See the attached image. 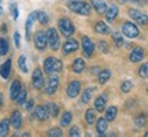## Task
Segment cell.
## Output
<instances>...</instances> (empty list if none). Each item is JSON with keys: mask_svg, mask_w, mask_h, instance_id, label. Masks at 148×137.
<instances>
[{"mask_svg": "<svg viewBox=\"0 0 148 137\" xmlns=\"http://www.w3.org/2000/svg\"><path fill=\"white\" fill-rule=\"evenodd\" d=\"M138 75L141 77V78H147L148 77V62L147 63H143L138 68Z\"/></svg>", "mask_w": 148, "mask_h": 137, "instance_id": "38", "label": "cell"}, {"mask_svg": "<svg viewBox=\"0 0 148 137\" xmlns=\"http://www.w3.org/2000/svg\"><path fill=\"white\" fill-rule=\"evenodd\" d=\"M84 68H85V60L84 59L77 58L73 62V71L74 73H77V74L82 73V71H84Z\"/></svg>", "mask_w": 148, "mask_h": 137, "instance_id": "22", "label": "cell"}, {"mask_svg": "<svg viewBox=\"0 0 148 137\" xmlns=\"http://www.w3.org/2000/svg\"><path fill=\"white\" fill-rule=\"evenodd\" d=\"M58 85H59V78L56 75L49 77L47 82V86H45V93L47 95H53L56 92V89H58Z\"/></svg>", "mask_w": 148, "mask_h": 137, "instance_id": "10", "label": "cell"}, {"mask_svg": "<svg viewBox=\"0 0 148 137\" xmlns=\"http://www.w3.org/2000/svg\"><path fill=\"white\" fill-rule=\"evenodd\" d=\"M119 3H126V1H129V0H118Z\"/></svg>", "mask_w": 148, "mask_h": 137, "instance_id": "49", "label": "cell"}, {"mask_svg": "<svg viewBox=\"0 0 148 137\" xmlns=\"http://www.w3.org/2000/svg\"><path fill=\"white\" fill-rule=\"evenodd\" d=\"M10 73H11V59H7L4 63L0 66V75L4 79H7L10 77Z\"/></svg>", "mask_w": 148, "mask_h": 137, "instance_id": "17", "label": "cell"}, {"mask_svg": "<svg viewBox=\"0 0 148 137\" xmlns=\"http://www.w3.org/2000/svg\"><path fill=\"white\" fill-rule=\"evenodd\" d=\"M144 136H145V137H148V132H147V133H145V134H144Z\"/></svg>", "mask_w": 148, "mask_h": 137, "instance_id": "50", "label": "cell"}, {"mask_svg": "<svg viewBox=\"0 0 148 137\" xmlns=\"http://www.w3.org/2000/svg\"><path fill=\"white\" fill-rule=\"evenodd\" d=\"M58 26H59V32L62 33V36L67 37V38H69V37L74 33V30H75L73 22L70 21L69 18H62V19L59 21Z\"/></svg>", "mask_w": 148, "mask_h": 137, "instance_id": "3", "label": "cell"}, {"mask_svg": "<svg viewBox=\"0 0 148 137\" xmlns=\"http://www.w3.org/2000/svg\"><path fill=\"white\" fill-rule=\"evenodd\" d=\"M92 5H93V8L97 14H104L107 7H108L104 0H92Z\"/></svg>", "mask_w": 148, "mask_h": 137, "instance_id": "16", "label": "cell"}, {"mask_svg": "<svg viewBox=\"0 0 148 137\" xmlns=\"http://www.w3.org/2000/svg\"><path fill=\"white\" fill-rule=\"evenodd\" d=\"M34 115L38 121H45L49 118V112H48V108L47 105H38L36 107V110H34Z\"/></svg>", "mask_w": 148, "mask_h": 137, "instance_id": "13", "label": "cell"}, {"mask_svg": "<svg viewBox=\"0 0 148 137\" xmlns=\"http://www.w3.org/2000/svg\"><path fill=\"white\" fill-rule=\"evenodd\" d=\"M62 134H63V133H62V130H60V129H58V127L48 130V136H49V137H60Z\"/></svg>", "mask_w": 148, "mask_h": 137, "instance_id": "41", "label": "cell"}, {"mask_svg": "<svg viewBox=\"0 0 148 137\" xmlns=\"http://www.w3.org/2000/svg\"><path fill=\"white\" fill-rule=\"evenodd\" d=\"M69 134L71 137H78V136H81L79 134V129L77 126H73L71 129H70V132H69Z\"/></svg>", "mask_w": 148, "mask_h": 137, "instance_id": "42", "label": "cell"}, {"mask_svg": "<svg viewBox=\"0 0 148 137\" xmlns=\"http://www.w3.org/2000/svg\"><path fill=\"white\" fill-rule=\"evenodd\" d=\"M147 92H148V88H147Z\"/></svg>", "mask_w": 148, "mask_h": 137, "instance_id": "52", "label": "cell"}, {"mask_svg": "<svg viewBox=\"0 0 148 137\" xmlns=\"http://www.w3.org/2000/svg\"><path fill=\"white\" fill-rule=\"evenodd\" d=\"M8 52V42L5 38L0 37V55H5Z\"/></svg>", "mask_w": 148, "mask_h": 137, "instance_id": "36", "label": "cell"}, {"mask_svg": "<svg viewBox=\"0 0 148 137\" xmlns=\"http://www.w3.org/2000/svg\"><path fill=\"white\" fill-rule=\"evenodd\" d=\"M37 19V11H33V12H30L29 14V16H27L26 19V38L29 40L30 38V29H32L33 26V22Z\"/></svg>", "mask_w": 148, "mask_h": 137, "instance_id": "18", "label": "cell"}, {"mask_svg": "<svg viewBox=\"0 0 148 137\" xmlns=\"http://www.w3.org/2000/svg\"><path fill=\"white\" fill-rule=\"evenodd\" d=\"M63 68V63L62 60L53 58V56H49L44 60V71L47 74H52V73H59L60 70Z\"/></svg>", "mask_w": 148, "mask_h": 137, "instance_id": "2", "label": "cell"}, {"mask_svg": "<svg viewBox=\"0 0 148 137\" xmlns=\"http://www.w3.org/2000/svg\"><path fill=\"white\" fill-rule=\"evenodd\" d=\"M69 8L73 12L78 14V15H89L90 14V5L86 1H81V0H71L69 1Z\"/></svg>", "mask_w": 148, "mask_h": 137, "instance_id": "1", "label": "cell"}, {"mask_svg": "<svg viewBox=\"0 0 148 137\" xmlns=\"http://www.w3.org/2000/svg\"><path fill=\"white\" fill-rule=\"evenodd\" d=\"M93 88H88V89L84 90V93H82V96H81V101L84 103V104H86V103H89L90 99H92V95H93Z\"/></svg>", "mask_w": 148, "mask_h": 137, "instance_id": "29", "label": "cell"}, {"mask_svg": "<svg viewBox=\"0 0 148 137\" xmlns=\"http://www.w3.org/2000/svg\"><path fill=\"white\" fill-rule=\"evenodd\" d=\"M0 14H1V7H0Z\"/></svg>", "mask_w": 148, "mask_h": 137, "instance_id": "51", "label": "cell"}, {"mask_svg": "<svg viewBox=\"0 0 148 137\" xmlns=\"http://www.w3.org/2000/svg\"><path fill=\"white\" fill-rule=\"evenodd\" d=\"M118 12H119L118 7H116L115 4H111V5H108V7H107L104 15H106V18L108 19V21H114V19L116 18V15H118Z\"/></svg>", "mask_w": 148, "mask_h": 137, "instance_id": "19", "label": "cell"}, {"mask_svg": "<svg viewBox=\"0 0 148 137\" xmlns=\"http://www.w3.org/2000/svg\"><path fill=\"white\" fill-rule=\"evenodd\" d=\"M11 125L14 126V129H19L22 126V115L19 111H14L12 112V115H11Z\"/></svg>", "mask_w": 148, "mask_h": 137, "instance_id": "20", "label": "cell"}, {"mask_svg": "<svg viewBox=\"0 0 148 137\" xmlns=\"http://www.w3.org/2000/svg\"><path fill=\"white\" fill-rule=\"evenodd\" d=\"M33 105H34V100H33V99H30V100L27 101L26 103V110L27 111H30L33 108Z\"/></svg>", "mask_w": 148, "mask_h": 137, "instance_id": "45", "label": "cell"}, {"mask_svg": "<svg viewBox=\"0 0 148 137\" xmlns=\"http://www.w3.org/2000/svg\"><path fill=\"white\" fill-rule=\"evenodd\" d=\"M95 32L100 33V34H108L110 33V26L106 25V22H97L95 25Z\"/></svg>", "mask_w": 148, "mask_h": 137, "instance_id": "23", "label": "cell"}, {"mask_svg": "<svg viewBox=\"0 0 148 137\" xmlns=\"http://www.w3.org/2000/svg\"><path fill=\"white\" fill-rule=\"evenodd\" d=\"M129 15L134 22H137L138 25H147L148 23V15L143 14L141 11L136 10V8H130L129 10Z\"/></svg>", "mask_w": 148, "mask_h": 137, "instance_id": "6", "label": "cell"}, {"mask_svg": "<svg viewBox=\"0 0 148 137\" xmlns=\"http://www.w3.org/2000/svg\"><path fill=\"white\" fill-rule=\"evenodd\" d=\"M18 66L21 68L22 73H27V66H26V56L25 55H21L19 59H18Z\"/></svg>", "mask_w": 148, "mask_h": 137, "instance_id": "35", "label": "cell"}, {"mask_svg": "<svg viewBox=\"0 0 148 137\" xmlns=\"http://www.w3.org/2000/svg\"><path fill=\"white\" fill-rule=\"evenodd\" d=\"M82 51H84L85 58H90L93 51H95V44L92 42V40L88 36L82 37Z\"/></svg>", "mask_w": 148, "mask_h": 137, "instance_id": "8", "label": "cell"}, {"mask_svg": "<svg viewBox=\"0 0 148 137\" xmlns=\"http://www.w3.org/2000/svg\"><path fill=\"white\" fill-rule=\"evenodd\" d=\"M145 123H147V118H145L144 114H140V115H137L134 118V125H136V127H143Z\"/></svg>", "mask_w": 148, "mask_h": 137, "instance_id": "33", "label": "cell"}, {"mask_svg": "<svg viewBox=\"0 0 148 137\" xmlns=\"http://www.w3.org/2000/svg\"><path fill=\"white\" fill-rule=\"evenodd\" d=\"M47 38H48V44H49L51 49L56 51V49L60 47V40H59V34H58V32H56V29L49 27L47 30Z\"/></svg>", "mask_w": 148, "mask_h": 137, "instance_id": "4", "label": "cell"}, {"mask_svg": "<svg viewBox=\"0 0 148 137\" xmlns=\"http://www.w3.org/2000/svg\"><path fill=\"white\" fill-rule=\"evenodd\" d=\"M0 3H1V0H0Z\"/></svg>", "mask_w": 148, "mask_h": 137, "instance_id": "53", "label": "cell"}, {"mask_svg": "<svg viewBox=\"0 0 148 137\" xmlns=\"http://www.w3.org/2000/svg\"><path fill=\"white\" fill-rule=\"evenodd\" d=\"M143 58H144V49L141 47H136L129 55V59H130L132 63H137L140 60H143Z\"/></svg>", "mask_w": 148, "mask_h": 137, "instance_id": "12", "label": "cell"}, {"mask_svg": "<svg viewBox=\"0 0 148 137\" xmlns=\"http://www.w3.org/2000/svg\"><path fill=\"white\" fill-rule=\"evenodd\" d=\"M96 130L99 133V136H106L104 133L107 130V121L106 118H100V119H97L96 122Z\"/></svg>", "mask_w": 148, "mask_h": 137, "instance_id": "21", "label": "cell"}, {"mask_svg": "<svg viewBox=\"0 0 148 137\" xmlns=\"http://www.w3.org/2000/svg\"><path fill=\"white\" fill-rule=\"evenodd\" d=\"M32 79H33V86L36 89H41L42 86H44V77H42V71L40 68H36L33 71Z\"/></svg>", "mask_w": 148, "mask_h": 137, "instance_id": "11", "label": "cell"}, {"mask_svg": "<svg viewBox=\"0 0 148 137\" xmlns=\"http://www.w3.org/2000/svg\"><path fill=\"white\" fill-rule=\"evenodd\" d=\"M47 108H48V112H49V116H58V112H59V107L55 103H48L47 104Z\"/></svg>", "mask_w": 148, "mask_h": 137, "instance_id": "31", "label": "cell"}, {"mask_svg": "<svg viewBox=\"0 0 148 137\" xmlns=\"http://www.w3.org/2000/svg\"><path fill=\"white\" fill-rule=\"evenodd\" d=\"M78 49V41L74 40V38H67V41L63 44V51L64 53H71V52H75Z\"/></svg>", "mask_w": 148, "mask_h": 137, "instance_id": "14", "label": "cell"}, {"mask_svg": "<svg viewBox=\"0 0 148 137\" xmlns=\"http://www.w3.org/2000/svg\"><path fill=\"white\" fill-rule=\"evenodd\" d=\"M71 119H73V115H71V112L69 111H66L63 115H62V119H60V126H69L70 123H71Z\"/></svg>", "mask_w": 148, "mask_h": 137, "instance_id": "30", "label": "cell"}, {"mask_svg": "<svg viewBox=\"0 0 148 137\" xmlns=\"http://www.w3.org/2000/svg\"><path fill=\"white\" fill-rule=\"evenodd\" d=\"M99 67H92V74H99Z\"/></svg>", "mask_w": 148, "mask_h": 137, "instance_id": "47", "label": "cell"}, {"mask_svg": "<svg viewBox=\"0 0 148 137\" xmlns=\"http://www.w3.org/2000/svg\"><path fill=\"white\" fill-rule=\"evenodd\" d=\"M79 90H81V82L77 81V79H73L71 82H69L66 92H67V96H69V97L74 99V97H77V96H78Z\"/></svg>", "mask_w": 148, "mask_h": 137, "instance_id": "9", "label": "cell"}, {"mask_svg": "<svg viewBox=\"0 0 148 137\" xmlns=\"http://www.w3.org/2000/svg\"><path fill=\"white\" fill-rule=\"evenodd\" d=\"M129 1H133V3H137V4H141V5L145 4V0H129Z\"/></svg>", "mask_w": 148, "mask_h": 137, "instance_id": "46", "label": "cell"}, {"mask_svg": "<svg viewBox=\"0 0 148 137\" xmlns=\"http://www.w3.org/2000/svg\"><path fill=\"white\" fill-rule=\"evenodd\" d=\"M10 125L11 122L8 119H3V121L0 122V136L4 137L8 134V130H10Z\"/></svg>", "mask_w": 148, "mask_h": 137, "instance_id": "27", "label": "cell"}, {"mask_svg": "<svg viewBox=\"0 0 148 137\" xmlns=\"http://www.w3.org/2000/svg\"><path fill=\"white\" fill-rule=\"evenodd\" d=\"M10 11H11V15L14 19H18V15H19V11H18V5L15 3H11L10 4Z\"/></svg>", "mask_w": 148, "mask_h": 137, "instance_id": "40", "label": "cell"}, {"mask_svg": "<svg viewBox=\"0 0 148 137\" xmlns=\"http://www.w3.org/2000/svg\"><path fill=\"white\" fill-rule=\"evenodd\" d=\"M21 89H22L21 81H19V79H15V81L11 84V88H10V97L12 100H16V97L19 95Z\"/></svg>", "mask_w": 148, "mask_h": 137, "instance_id": "15", "label": "cell"}, {"mask_svg": "<svg viewBox=\"0 0 148 137\" xmlns=\"http://www.w3.org/2000/svg\"><path fill=\"white\" fill-rule=\"evenodd\" d=\"M112 40H114V42L116 44V47H122L123 45V37L121 36V33H112Z\"/></svg>", "mask_w": 148, "mask_h": 137, "instance_id": "37", "label": "cell"}, {"mask_svg": "<svg viewBox=\"0 0 148 137\" xmlns=\"http://www.w3.org/2000/svg\"><path fill=\"white\" fill-rule=\"evenodd\" d=\"M93 103H95V110L96 111L101 112V111L106 110V97H104V96H99Z\"/></svg>", "mask_w": 148, "mask_h": 137, "instance_id": "24", "label": "cell"}, {"mask_svg": "<svg viewBox=\"0 0 148 137\" xmlns=\"http://www.w3.org/2000/svg\"><path fill=\"white\" fill-rule=\"evenodd\" d=\"M116 112H118V110H116V107H108L106 110V114H104V118H106V121L107 122H111V121H114L115 119V116H116Z\"/></svg>", "mask_w": 148, "mask_h": 137, "instance_id": "25", "label": "cell"}, {"mask_svg": "<svg viewBox=\"0 0 148 137\" xmlns=\"http://www.w3.org/2000/svg\"><path fill=\"white\" fill-rule=\"evenodd\" d=\"M85 119H86V123H88V125H93L96 122V112L93 108L86 110V112H85Z\"/></svg>", "mask_w": 148, "mask_h": 137, "instance_id": "28", "label": "cell"}, {"mask_svg": "<svg viewBox=\"0 0 148 137\" xmlns=\"http://www.w3.org/2000/svg\"><path fill=\"white\" fill-rule=\"evenodd\" d=\"M122 33L123 36H126L127 38H136L138 36V27L133 23V22H125L122 25Z\"/></svg>", "mask_w": 148, "mask_h": 137, "instance_id": "5", "label": "cell"}, {"mask_svg": "<svg viewBox=\"0 0 148 137\" xmlns=\"http://www.w3.org/2000/svg\"><path fill=\"white\" fill-rule=\"evenodd\" d=\"M47 44H48V38H47V33L44 32H37L34 34V45H36L37 49H45L47 48Z\"/></svg>", "mask_w": 148, "mask_h": 137, "instance_id": "7", "label": "cell"}, {"mask_svg": "<svg viewBox=\"0 0 148 137\" xmlns=\"http://www.w3.org/2000/svg\"><path fill=\"white\" fill-rule=\"evenodd\" d=\"M37 21L40 22L41 25H47L48 21H49V16L44 11H37Z\"/></svg>", "mask_w": 148, "mask_h": 137, "instance_id": "32", "label": "cell"}, {"mask_svg": "<svg viewBox=\"0 0 148 137\" xmlns=\"http://www.w3.org/2000/svg\"><path fill=\"white\" fill-rule=\"evenodd\" d=\"M26 97H27L26 89H23V88H22L21 92H19V95H18V97H16V103H18L19 105H23L25 103H26Z\"/></svg>", "mask_w": 148, "mask_h": 137, "instance_id": "34", "label": "cell"}, {"mask_svg": "<svg viewBox=\"0 0 148 137\" xmlns=\"http://www.w3.org/2000/svg\"><path fill=\"white\" fill-rule=\"evenodd\" d=\"M99 45H100V51H101V52H108V45H107V42L100 41V42H99Z\"/></svg>", "mask_w": 148, "mask_h": 137, "instance_id": "44", "label": "cell"}, {"mask_svg": "<svg viewBox=\"0 0 148 137\" xmlns=\"http://www.w3.org/2000/svg\"><path fill=\"white\" fill-rule=\"evenodd\" d=\"M1 105H3V95L0 93V108H1Z\"/></svg>", "mask_w": 148, "mask_h": 137, "instance_id": "48", "label": "cell"}, {"mask_svg": "<svg viewBox=\"0 0 148 137\" xmlns=\"http://www.w3.org/2000/svg\"><path fill=\"white\" fill-rule=\"evenodd\" d=\"M133 88V84L132 81H123L121 85V90L123 92V93H127V92H130Z\"/></svg>", "mask_w": 148, "mask_h": 137, "instance_id": "39", "label": "cell"}, {"mask_svg": "<svg viewBox=\"0 0 148 137\" xmlns=\"http://www.w3.org/2000/svg\"><path fill=\"white\" fill-rule=\"evenodd\" d=\"M14 41H15V47L16 48L21 47V34H19L18 32L14 33Z\"/></svg>", "mask_w": 148, "mask_h": 137, "instance_id": "43", "label": "cell"}, {"mask_svg": "<svg viewBox=\"0 0 148 137\" xmlns=\"http://www.w3.org/2000/svg\"><path fill=\"white\" fill-rule=\"evenodd\" d=\"M110 77H111V71L110 70H100L99 71V74H97V79H99V82L100 84H106L107 81L110 79Z\"/></svg>", "mask_w": 148, "mask_h": 137, "instance_id": "26", "label": "cell"}]
</instances>
